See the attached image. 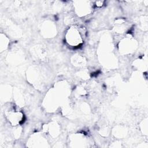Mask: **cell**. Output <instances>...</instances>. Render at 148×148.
Segmentation results:
<instances>
[{
  "label": "cell",
  "instance_id": "cell-1",
  "mask_svg": "<svg viewBox=\"0 0 148 148\" xmlns=\"http://www.w3.org/2000/svg\"><path fill=\"white\" fill-rule=\"evenodd\" d=\"M67 42L72 46H77L82 43V38L79 32L75 29L71 28L66 36Z\"/></svg>",
  "mask_w": 148,
  "mask_h": 148
}]
</instances>
